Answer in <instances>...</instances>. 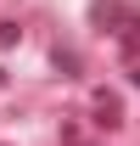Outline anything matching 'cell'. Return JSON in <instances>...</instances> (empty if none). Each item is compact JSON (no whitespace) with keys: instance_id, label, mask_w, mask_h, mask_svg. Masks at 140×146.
<instances>
[{"instance_id":"1","label":"cell","mask_w":140,"mask_h":146,"mask_svg":"<svg viewBox=\"0 0 140 146\" xmlns=\"http://www.w3.org/2000/svg\"><path fill=\"white\" fill-rule=\"evenodd\" d=\"M95 112H101V124H118V96H95Z\"/></svg>"}]
</instances>
